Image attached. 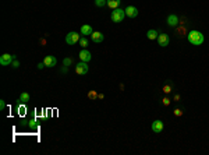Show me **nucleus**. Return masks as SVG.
<instances>
[{
  "label": "nucleus",
  "mask_w": 209,
  "mask_h": 155,
  "mask_svg": "<svg viewBox=\"0 0 209 155\" xmlns=\"http://www.w3.org/2000/svg\"><path fill=\"white\" fill-rule=\"evenodd\" d=\"M188 42L191 45L199 46L204 43V34L199 31H190L188 32Z\"/></svg>",
  "instance_id": "1"
},
{
  "label": "nucleus",
  "mask_w": 209,
  "mask_h": 155,
  "mask_svg": "<svg viewBox=\"0 0 209 155\" xmlns=\"http://www.w3.org/2000/svg\"><path fill=\"white\" fill-rule=\"evenodd\" d=\"M124 17H126V11L123 10V9H114L113 11H112V14H110V18H112V21L113 22H121V21L124 20Z\"/></svg>",
  "instance_id": "2"
},
{
  "label": "nucleus",
  "mask_w": 209,
  "mask_h": 155,
  "mask_svg": "<svg viewBox=\"0 0 209 155\" xmlns=\"http://www.w3.org/2000/svg\"><path fill=\"white\" fill-rule=\"evenodd\" d=\"M79 39H81V36L77 32H69L66 35V43H69V45H76L79 42Z\"/></svg>",
  "instance_id": "3"
},
{
  "label": "nucleus",
  "mask_w": 209,
  "mask_h": 155,
  "mask_svg": "<svg viewBox=\"0 0 209 155\" xmlns=\"http://www.w3.org/2000/svg\"><path fill=\"white\" fill-rule=\"evenodd\" d=\"M89 67L86 64V62H79L78 64H76V73L78 76H85L86 73H88Z\"/></svg>",
  "instance_id": "4"
},
{
  "label": "nucleus",
  "mask_w": 209,
  "mask_h": 155,
  "mask_svg": "<svg viewBox=\"0 0 209 155\" xmlns=\"http://www.w3.org/2000/svg\"><path fill=\"white\" fill-rule=\"evenodd\" d=\"M15 59V56L8 55V53H4V55L0 56V64L2 66H10L13 63V60Z\"/></svg>",
  "instance_id": "5"
},
{
  "label": "nucleus",
  "mask_w": 209,
  "mask_h": 155,
  "mask_svg": "<svg viewBox=\"0 0 209 155\" xmlns=\"http://www.w3.org/2000/svg\"><path fill=\"white\" fill-rule=\"evenodd\" d=\"M169 42H170V38H169V35H166V34H159V36H158V45H159V46L165 48V46L169 45Z\"/></svg>",
  "instance_id": "6"
},
{
  "label": "nucleus",
  "mask_w": 209,
  "mask_h": 155,
  "mask_svg": "<svg viewBox=\"0 0 209 155\" xmlns=\"http://www.w3.org/2000/svg\"><path fill=\"white\" fill-rule=\"evenodd\" d=\"M124 11H126L127 17H130V18H135L138 15V9L137 7H134V6H128Z\"/></svg>",
  "instance_id": "7"
},
{
  "label": "nucleus",
  "mask_w": 209,
  "mask_h": 155,
  "mask_svg": "<svg viewBox=\"0 0 209 155\" xmlns=\"http://www.w3.org/2000/svg\"><path fill=\"white\" fill-rule=\"evenodd\" d=\"M43 63H45L46 67H55L56 63H57V60H56L55 56H46L45 60H43Z\"/></svg>",
  "instance_id": "8"
},
{
  "label": "nucleus",
  "mask_w": 209,
  "mask_h": 155,
  "mask_svg": "<svg viewBox=\"0 0 209 155\" xmlns=\"http://www.w3.org/2000/svg\"><path fill=\"white\" fill-rule=\"evenodd\" d=\"M79 59H81V62H86L88 63L91 59H92V56H91V53H89L86 49H83V50L79 52Z\"/></svg>",
  "instance_id": "9"
},
{
  "label": "nucleus",
  "mask_w": 209,
  "mask_h": 155,
  "mask_svg": "<svg viewBox=\"0 0 209 155\" xmlns=\"http://www.w3.org/2000/svg\"><path fill=\"white\" fill-rule=\"evenodd\" d=\"M91 36H92V41L95 42V43H100V42H102L103 39H105L103 34H102V32H99V31H93Z\"/></svg>",
  "instance_id": "10"
},
{
  "label": "nucleus",
  "mask_w": 209,
  "mask_h": 155,
  "mask_svg": "<svg viewBox=\"0 0 209 155\" xmlns=\"http://www.w3.org/2000/svg\"><path fill=\"white\" fill-rule=\"evenodd\" d=\"M152 130H153V133H160V131L163 130V122L155 120L153 123H152Z\"/></svg>",
  "instance_id": "11"
},
{
  "label": "nucleus",
  "mask_w": 209,
  "mask_h": 155,
  "mask_svg": "<svg viewBox=\"0 0 209 155\" xmlns=\"http://www.w3.org/2000/svg\"><path fill=\"white\" fill-rule=\"evenodd\" d=\"M120 4H121V0H106V6L109 7V9H112V10L119 9Z\"/></svg>",
  "instance_id": "12"
},
{
  "label": "nucleus",
  "mask_w": 209,
  "mask_h": 155,
  "mask_svg": "<svg viewBox=\"0 0 209 155\" xmlns=\"http://www.w3.org/2000/svg\"><path fill=\"white\" fill-rule=\"evenodd\" d=\"M167 24L170 25V27H176V25L178 24V18L176 14H170L167 17Z\"/></svg>",
  "instance_id": "13"
},
{
  "label": "nucleus",
  "mask_w": 209,
  "mask_h": 155,
  "mask_svg": "<svg viewBox=\"0 0 209 155\" xmlns=\"http://www.w3.org/2000/svg\"><path fill=\"white\" fill-rule=\"evenodd\" d=\"M92 32H93V29H92V27H91V25H83V27H81V34H83L84 36L92 35Z\"/></svg>",
  "instance_id": "14"
},
{
  "label": "nucleus",
  "mask_w": 209,
  "mask_h": 155,
  "mask_svg": "<svg viewBox=\"0 0 209 155\" xmlns=\"http://www.w3.org/2000/svg\"><path fill=\"white\" fill-rule=\"evenodd\" d=\"M147 36L148 39H151V41H153V39H158V31H155V29H149V31L147 32Z\"/></svg>",
  "instance_id": "15"
},
{
  "label": "nucleus",
  "mask_w": 209,
  "mask_h": 155,
  "mask_svg": "<svg viewBox=\"0 0 209 155\" xmlns=\"http://www.w3.org/2000/svg\"><path fill=\"white\" fill-rule=\"evenodd\" d=\"M18 101H21V102H28V101H29V95H28L27 92H22L20 95V99Z\"/></svg>",
  "instance_id": "16"
},
{
  "label": "nucleus",
  "mask_w": 209,
  "mask_h": 155,
  "mask_svg": "<svg viewBox=\"0 0 209 155\" xmlns=\"http://www.w3.org/2000/svg\"><path fill=\"white\" fill-rule=\"evenodd\" d=\"M79 45L83 46L84 49L88 46V39H86V36H85V38H81V39H79Z\"/></svg>",
  "instance_id": "17"
},
{
  "label": "nucleus",
  "mask_w": 209,
  "mask_h": 155,
  "mask_svg": "<svg viewBox=\"0 0 209 155\" xmlns=\"http://www.w3.org/2000/svg\"><path fill=\"white\" fill-rule=\"evenodd\" d=\"M95 6H98V7L106 6V0H95Z\"/></svg>",
  "instance_id": "18"
},
{
  "label": "nucleus",
  "mask_w": 209,
  "mask_h": 155,
  "mask_svg": "<svg viewBox=\"0 0 209 155\" xmlns=\"http://www.w3.org/2000/svg\"><path fill=\"white\" fill-rule=\"evenodd\" d=\"M173 113H174V116L180 117V116H183V110L180 109V108H177V109H174V110H173Z\"/></svg>",
  "instance_id": "19"
},
{
  "label": "nucleus",
  "mask_w": 209,
  "mask_h": 155,
  "mask_svg": "<svg viewBox=\"0 0 209 155\" xmlns=\"http://www.w3.org/2000/svg\"><path fill=\"white\" fill-rule=\"evenodd\" d=\"M11 67H13V69H18V67H20V62L14 59V60H13V63H11Z\"/></svg>",
  "instance_id": "20"
},
{
  "label": "nucleus",
  "mask_w": 209,
  "mask_h": 155,
  "mask_svg": "<svg viewBox=\"0 0 209 155\" xmlns=\"http://www.w3.org/2000/svg\"><path fill=\"white\" fill-rule=\"evenodd\" d=\"M63 64H64V67H69V66L71 64V59H64V62H63Z\"/></svg>",
  "instance_id": "21"
},
{
  "label": "nucleus",
  "mask_w": 209,
  "mask_h": 155,
  "mask_svg": "<svg viewBox=\"0 0 209 155\" xmlns=\"http://www.w3.org/2000/svg\"><path fill=\"white\" fill-rule=\"evenodd\" d=\"M170 91H171V87L170 85H165V87H163V92H165V94H169Z\"/></svg>",
  "instance_id": "22"
},
{
  "label": "nucleus",
  "mask_w": 209,
  "mask_h": 155,
  "mask_svg": "<svg viewBox=\"0 0 209 155\" xmlns=\"http://www.w3.org/2000/svg\"><path fill=\"white\" fill-rule=\"evenodd\" d=\"M162 103H163L165 106H169V105H170V99H169V98H163V101H162Z\"/></svg>",
  "instance_id": "23"
},
{
  "label": "nucleus",
  "mask_w": 209,
  "mask_h": 155,
  "mask_svg": "<svg viewBox=\"0 0 209 155\" xmlns=\"http://www.w3.org/2000/svg\"><path fill=\"white\" fill-rule=\"evenodd\" d=\"M29 126H31V127H36V122H35L34 119H32V120H29Z\"/></svg>",
  "instance_id": "24"
},
{
  "label": "nucleus",
  "mask_w": 209,
  "mask_h": 155,
  "mask_svg": "<svg viewBox=\"0 0 209 155\" xmlns=\"http://www.w3.org/2000/svg\"><path fill=\"white\" fill-rule=\"evenodd\" d=\"M4 106H6V102H4V101L2 99V101H0V109L3 110V109H4Z\"/></svg>",
  "instance_id": "25"
},
{
  "label": "nucleus",
  "mask_w": 209,
  "mask_h": 155,
  "mask_svg": "<svg viewBox=\"0 0 209 155\" xmlns=\"http://www.w3.org/2000/svg\"><path fill=\"white\" fill-rule=\"evenodd\" d=\"M96 97H98V95H96L93 91H92V92H89V98H92V99H93V98H96Z\"/></svg>",
  "instance_id": "26"
},
{
  "label": "nucleus",
  "mask_w": 209,
  "mask_h": 155,
  "mask_svg": "<svg viewBox=\"0 0 209 155\" xmlns=\"http://www.w3.org/2000/svg\"><path fill=\"white\" fill-rule=\"evenodd\" d=\"M43 67H46L45 63H39V64H38V69H43Z\"/></svg>",
  "instance_id": "27"
},
{
  "label": "nucleus",
  "mask_w": 209,
  "mask_h": 155,
  "mask_svg": "<svg viewBox=\"0 0 209 155\" xmlns=\"http://www.w3.org/2000/svg\"><path fill=\"white\" fill-rule=\"evenodd\" d=\"M180 99V95H174V101H178Z\"/></svg>",
  "instance_id": "28"
}]
</instances>
